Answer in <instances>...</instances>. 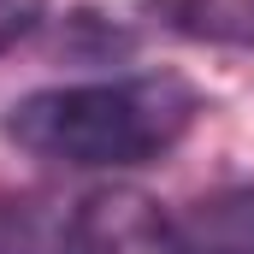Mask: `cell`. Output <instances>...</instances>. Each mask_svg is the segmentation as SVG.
Returning <instances> with one entry per match:
<instances>
[{
  "label": "cell",
  "mask_w": 254,
  "mask_h": 254,
  "mask_svg": "<svg viewBox=\"0 0 254 254\" xmlns=\"http://www.w3.org/2000/svg\"><path fill=\"white\" fill-rule=\"evenodd\" d=\"M201 119V89L178 71L36 89L6 113V142L65 172H136L184 142Z\"/></svg>",
  "instance_id": "6da1fadb"
},
{
  "label": "cell",
  "mask_w": 254,
  "mask_h": 254,
  "mask_svg": "<svg viewBox=\"0 0 254 254\" xmlns=\"http://www.w3.org/2000/svg\"><path fill=\"white\" fill-rule=\"evenodd\" d=\"M107 201H0V254H107Z\"/></svg>",
  "instance_id": "7a4b0ae2"
},
{
  "label": "cell",
  "mask_w": 254,
  "mask_h": 254,
  "mask_svg": "<svg viewBox=\"0 0 254 254\" xmlns=\"http://www.w3.org/2000/svg\"><path fill=\"white\" fill-rule=\"evenodd\" d=\"M154 254H254V184L154 219Z\"/></svg>",
  "instance_id": "3957f363"
},
{
  "label": "cell",
  "mask_w": 254,
  "mask_h": 254,
  "mask_svg": "<svg viewBox=\"0 0 254 254\" xmlns=\"http://www.w3.org/2000/svg\"><path fill=\"white\" fill-rule=\"evenodd\" d=\"M172 30L195 42H225V48H254V0H154Z\"/></svg>",
  "instance_id": "277c9868"
},
{
  "label": "cell",
  "mask_w": 254,
  "mask_h": 254,
  "mask_svg": "<svg viewBox=\"0 0 254 254\" xmlns=\"http://www.w3.org/2000/svg\"><path fill=\"white\" fill-rule=\"evenodd\" d=\"M42 24V0H0V54H12Z\"/></svg>",
  "instance_id": "5b68a950"
}]
</instances>
